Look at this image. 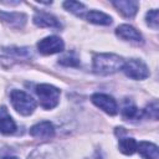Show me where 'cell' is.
I'll return each mask as SVG.
<instances>
[{"label": "cell", "instance_id": "obj_21", "mask_svg": "<svg viewBox=\"0 0 159 159\" xmlns=\"http://www.w3.org/2000/svg\"><path fill=\"white\" fill-rule=\"evenodd\" d=\"M7 52L16 55V56H29L30 55V51L27 48H9Z\"/></svg>", "mask_w": 159, "mask_h": 159}, {"label": "cell", "instance_id": "obj_16", "mask_svg": "<svg viewBox=\"0 0 159 159\" xmlns=\"http://www.w3.org/2000/svg\"><path fill=\"white\" fill-rule=\"evenodd\" d=\"M63 7L68 11H71L72 14L77 15V16H83V14L86 12V6L80 2V1H65L63 2Z\"/></svg>", "mask_w": 159, "mask_h": 159}, {"label": "cell", "instance_id": "obj_8", "mask_svg": "<svg viewBox=\"0 0 159 159\" xmlns=\"http://www.w3.org/2000/svg\"><path fill=\"white\" fill-rule=\"evenodd\" d=\"M116 34H117L118 37H120V39H123L125 41L142 42V35H140V32L135 27H133L130 25L124 24V25L118 26L117 30H116Z\"/></svg>", "mask_w": 159, "mask_h": 159}, {"label": "cell", "instance_id": "obj_7", "mask_svg": "<svg viewBox=\"0 0 159 159\" xmlns=\"http://www.w3.org/2000/svg\"><path fill=\"white\" fill-rule=\"evenodd\" d=\"M30 135L39 139H50L55 135V127L51 122H40L30 128Z\"/></svg>", "mask_w": 159, "mask_h": 159}, {"label": "cell", "instance_id": "obj_1", "mask_svg": "<svg viewBox=\"0 0 159 159\" xmlns=\"http://www.w3.org/2000/svg\"><path fill=\"white\" fill-rule=\"evenodd\" d=\"M124 60L114 53H97L93 56V70L99 75H111L122 70Z\"/></svg>", "mask_w": 159, "mask_h": 159}, {"label": "cell", "instance_id": "obj_14", "mask_svg": "<svg viewBox=\"0 0 159 159\" xmlns=\"http://www.w3.org/2000/svg\"><path fill=\"white\" fill-rule=\"evenodd\" d=\"M86 19L96 25H111L112 24V17L102 11H96L92 10L86 15Z\"/></svg>", "mask_w": 159, "mask_h": 159}, {"label": "cell", "instance_id": "obj_17", "mask_svg": "<svg viewBox=\"0 0 159 159\" xmlns=\"http://www.w3.org/2000/svg\"><path fill=\"white\" fill-rule=\"evenodd\" d=\"M122 116L125 119H135L139 117V109L134 104L128 103L122 108Z\"/></svg>", "mask_w": 159, "mask_h": 159}, {"label": "cell", "instance_id": "obj_15", "mask_svg": "<svg viewBox=\"0 0 159 159\" xmlns=\"http://www.w3.org/2000/svg\"><path fill=\"white\" fill-rule=\"evenodd\" d=\"M137 145H138V143L135 142L134 138H127V137L125 138H120L119 139V144H118L119 150L125 155L134 154L137 152Z\"/></svg>", "mask_w": 159, "mask_h": 159}, {"label": "cell", "instance_id": "obj_22", "mask_svg": "<svg viewBox=\"0 0 159 159\" xmlns=\"http://www.w3.org/2000/svg\"><path fill=\"white\" fill-rule=\"evenodd\" d=\"M1 159H19L17 157H4V158H1Z\"/></svg>", "mask_w": 159, "mask_h": 159}, {"label": "cell", "instance_id": "obj_20", "mask_svg": "<svg viewBox=\"0 0 159 159\" xmlns=\"http://www.w3.org/2000/svg\"><path fill=\"white\" fill-rule=\"evenodd\" d=\"M158 109H159L158 103H157V102H152V103H149V104L147 106V108L144 109V114H145L148 118H152V119L157 120V119H158Z\"/></svg>", "mask_w": 159, "mask_h": 159}, {"label": "cell", "instance_id": "obj_13", "mask_svg": "<svg viewBox=\"0 0 159 159\" xmlns=\"http://www.w3.org/2000/svg\"><path fill=\"white\" fill-rule=\"evenodd\" d=\"M137 150L144 159H158L159 158V150L158 147L149 142H140L137 145Z\"/></svg>", "mask_w": 159, "mask_h": 159}, {"label": "cell", "instance_id": "obj_11", "mask_svg": "<svg viewBox=\"0 0 159 159\" xmlns=\"http://www.w3.org/2000/svg\"><path fill=\"white\" fill-rule=\"evenodd\" d=\"M113 5L125 17H133L137 14V11H138V2L137 1L119 0V1H113Z\"/></svg>", "mask_w": 159, "mask_h": 159}, {"label": "cell", "instance_id": "obj_10", "mask_svg": "<svg viewBox=\"0 0 159 159\" xmlns=\"http://www.w3.org/2000/svg\"><path fill=\"white\" fill-rule=\"evenodd\" d=\"M0 20H2L4 22L9 24L10 26H15V27H22L27 20L26 15L22 12H5V11H0Z\"/></svg>", "mask_w": 159, "mask_h": 159}, {"label": "cell", "instance_id": "obj_6", "mask_svg": "<svg viewBox=\"0 0 159 159\" xmlns=\"http://www.w3.org/2000/svg\"><path fill=\"white\" fill-rule=\"evenodd\" d=\"M65 43L63 41L57 36H47L39 41L37 48L43 55H53L57 52L63 51Z\"/></svg>", "mask_w": 159, "mask_h": 159}, {"label": "cell", "instance_id": "obj_18", "mask_svg": "<svg viewBox=\"0 0 159 159\" xmlns=\"http://www.w3.org/2000/svg\"><path fill=\"white\" fill-rule=\"evenodd\" d=\"M147 24L154 29V30H158V26H159V12L157 9H153V10H149L147 12Z\"/></svg>", "mask_w": 159, "mask_h": 159}, {"label": "cell", "instance_id": "obj_3", "mask_svg": "<svg viewBox=\"0 0 159 159\" xmlns=\"http://www.w3.org/2000/svg\"><path fill=\"white\" fill-rule=\"evenodd\" d=\"M36 93L40 98L41 106L45 109H52L58 104L60 99V89L52 84L42 83L36 87Z\"/></svg>", "mask_w": 159, "mask_h": 159}, {"label": "cell", "instance_id": "obj_19", "mask_svg": "<svg viewBox=\"0 0 159 159\" xmlns=\"http://www.w3.org/2000/svg\"><path fill=\"white\" fill-rule=\"evenodd\" d=\"M58 63L63 65V66H71V67H76L80 65V60L77 57H75L73 55H66L61 58H58Z\"/></svg>", "mask_w": 159, "mask_h": 159}, {"label": "cell", "instance_id": "obj_9", "mask_svg": "<svg viewBox=\"0 0 159 159\" xmlns=\"http://www.w3.org/2000/svg\"><path fill=\"white\" fill-rule=\"evenodd\" d=\"M34 22L39 27H51V29H61L60 21L50 14L46 12H39L34 16Z\"/></svg>", "mask_w": 159, "mask_h": 159}, {"label": "cell", "instance_id": "obj_4", "mask_svg": "<svg viewBox=\"0 0 159 159\" xmlns=\"http://www.w3.org/2000/svg\"><path fill=\"white\" fill-rule=\"evenodd\" d=\"M122 70L124 71L125 76L133 80H145L149 76V70L147 65L143 61L137 60V58L128 60L127 62L124 61Z\"/></svg>", "mask_w": 159, "mask_h": 159}, {"label": "cell", "instance_id": "obj_2", "mask_svg": "<svg viewBox=\"0 0 159 159\" xmlns=\"http://www.w3.org/2000/svg\"><path fill=\"white\" fill-rule=\"evenodd\" d=\"M10 101L16 109L22 116H30L36 108V101L26 92L20 89H14L10 93Z\"/></svg>", "mask_w": 159, "mask_h": 159}, {"label": "cell", "instance_id": "obj_5", "mask_svg": "<svg viewBox=\"0 0 159 159\" xmlns=\"http://www.w3.org/2000/svg\"><path fill=\"white\" fill-rule=\"evenodd\" d=\"M94 106H97L99 109L106 112L109 116H116L118 113V106L113 97L106 94V93H94L91 97Z\"/></svg>", "mask_w": 159, "mask_h": 159}, {"label": "cell", "instance_id": "obj_12", "mask_svg": "<svg viewBox=\"0 0 159 159\" xmlns=\"http://www.w3.org/2000/svg\"><path fill=\"white\" fill-rule=\"evenodd\" d=\"M16 129V124L14 119L9 116L7 111L1 107L0 108V132L4 134H11Z\"/></svg>", "mask_w": 159, "mask_h": 159}]
</instances>
